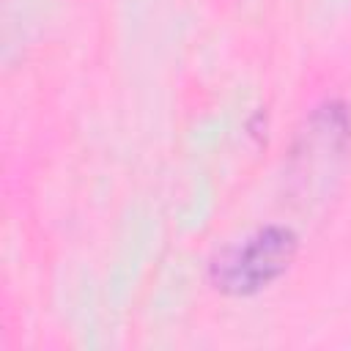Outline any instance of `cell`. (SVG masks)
Wrapping results in <instances>:
<instances>
[{"instance_id":"obj_1","label":"cell","mask_w":351,"mask_h":351,"mask_svg":"<svg viewBox=\"0 0 351 351\" xmlns=\"http://www.w3.org/2000/svg\"><path fill=\"white\" fill-rule=\"evenodd\" d=\"M296 252L299 236L288 225H263L211 258L208 282L225 296H255L291 269Z\"/></svg>"}]
</instances>
